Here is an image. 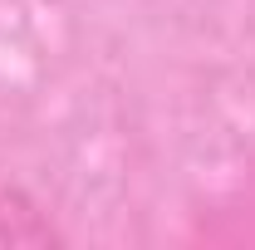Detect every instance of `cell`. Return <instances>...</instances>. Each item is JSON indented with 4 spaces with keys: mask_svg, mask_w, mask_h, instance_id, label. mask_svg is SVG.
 <instances>
[{
    "mask_svg": "<svg viewBox=\"0 0 255 250\" xmlns=\"http://www.w3.org/2000/svg\"><path fill=\"white\" fill-rule=\"evenodd\" d=\"M49 241H59V231L39 216V206L20 191L0 187V246H49Z\"/></svg>",
    "mask_w": 255,
    "mask_h": 250,
    "instance_id": "6da1fadb",
    "label": "cell"
}]
</instances>
